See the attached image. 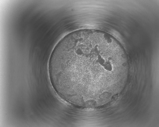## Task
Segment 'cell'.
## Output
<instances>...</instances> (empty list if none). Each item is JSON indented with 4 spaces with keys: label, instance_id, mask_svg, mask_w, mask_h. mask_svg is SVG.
I'll return each mask as SVG.
<instances>
[{
    "label": "cell",
    "instance_id": "obj_1",
    "mask_svg": "<svg viewBox=\"0 0 159 127\" xmlns=\"http://www.w3.org/2000/svg\"><path fill=\"white\" fill-rule=\"evenodd\" d=\"M52 66L71 88L90 95L102 87L104 75L121 72L128 66L119 42L108 34L85 29L72 32L57 44Z\"/></svg>",
    "mask_w": 159,
    "mask_h": 127
}]
</instances>
